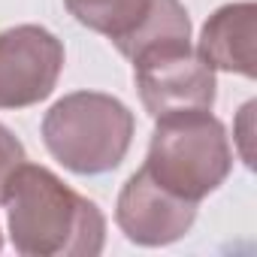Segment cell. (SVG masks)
<instances>
[{"label":"cell","instance_id":"1","mask_svg":"<svg viewBox=\"0 0 257 257\" xmlns=\"http://www.w3.org/2000/svg\"><path fill=\"white\" fill-rule=\"evenodd\" d=\"M10 242L22 257H97L106 245L100 206L49 167L22 161L4 182Z\"/></svg>","mask_w":257,"mask_h":257},{"label":"cell","instance_id":"2","mask_svg":"<svg viewBox=\"0 0 257 257\" xmlns=\"http://www.w3.org/2000/svg\"><path fill=\"white\" fill-rule=\"evenodd\" d=\"M137 134V118L103 91L64 94L43 118L49 155L76 176H103L121 167Z\"/></svg>","mask_w":257,"mask_h":257},{"label":"cell","instance_id":"3","mask_svg":"<svg viewBox=\"0 0 257 257\" xmlns=\"http://www.w3.org/2000/svg\"><path fill=\"white\" fill-rule=\"evenodd\" d=\"M143 167L161 188L200 203L218 191L233 170L227 127L212 115V109L161 115L155 118Z\"/></svg>","mask_w":257,"mask_h":257},{"label":"cell","instance_id":"4","mask_svg":"<svg viewBox=\"0 0 257 257\" xmlns=\"http://www.w3.org/2000/svg\"><path fill=\"white\" fill-rule=\"evenodd\" d=\"M134 79L140 100L152 118L212 109L218 97L215 70L197 55L191 43L140 55L134 61Z\"/></svg>","mask_w":257,"mask_h":257},{"label":"cell","instance_id":"5","mask_svg":"<svg viewBox=\"0 0 257 257\" xmlns=\"http://www.w3.org/2000/svg\"><path fill=\"white\" fill-rule=\"evenodd\" d=\"M64 58V43L43 25L0 31V109H28L52 97Z\"/></svg>","mask_w":257,"mask_h":257},{"label":"cell","instance_id":"6","mask_svg":"<svg viewBox=\"0 0 257 257\" xmlns=\"http://www.w3.org/2000/svg\"><path fill=\"white\" fill-rule=\"evenodd\" d=\"M197 206L173 191L161 188L146 167L124 182L115 203V224L134 245L161 248L179 242L197 221Z\"/></svg>","mask_w":257,"mask_h":257},{"label":"cell","instance_id":"7","mask_svg":"<svg viewBox=\"0 0 257 257\" xmlns=\"http://www.w3.org/2000/svg\"><path fill=\"white\" fill-rule=\"evenodd\" d=\"M257 4L239 0V4L218 7L197 40V55L224 73H239L245 79L257 76Z\"/></svg>","mask_w":257,"mask_h":257},{"label":"cell","instance_id":"8","mask_svg":"<svg viewBox=\"0 0 257 257\" xmlns=\"http://www.w3.org/2000/svg\"><path fill=\"white\" fill-rule=\"evenodd\" d=\"M155 4L158 0H64L67 13L79 25L109 37L115 46L124 43L149 19Z\"/></svg>","mask_w":257,"mask_h":257},{"label":"cell","instance_id":"9","mask_svg":"<svg viewBox=\"0 0 257 257\" xmlns=\"http://www.w3.org/2000/svg\"><path fill=\"white\" fill-rule=\"evenodd\" d=\"M182 43H191V16H188V10L182 7V0H158L155 10L149 13V19L124 43H118L115 49L127 61H137L146 52L167 49V46H182Z\"/></svg>","mask_w":257,"mask_h":257},{"label":"cell","instance_id":"10","mask_svg":"<svg viewBox=\"0 0 257 257\" xmlns=\"http://www.w3.org/2000/svg\"><path fill=\"white\" fill-rule=\"evenodd\" d=\"M22 161H28L25 146L19 143V137L10 131L7 124H0V191H4L7 176H10ZM0 248H4V230H0Z\"/></svg>","mask_w":257,"mask_h":257}]
</instances>
